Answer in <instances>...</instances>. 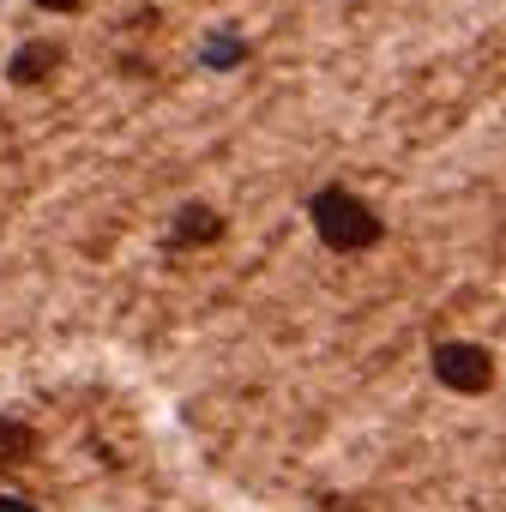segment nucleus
Returning <instances> with one entry per match:
<instances>
[{
    "label": "nucleus",
    "mask_w": 506,
    "mask_h": 512,
    "mask_svg": "<svg viewBox=\"0 0 506 512\" xmlns=\"http://www.w3.org/2000/svg\"><path fill=\"white\" fill-rule=\"evenodd\" d=\"M308 217H314L320 241H326V247H338V253H368V247L386 235L380 211H374L362 193H350V187H326V193H314Z\"/></svg>",
    "instance_id": "obj_1"
},
{
    "label": "nucleus",
    "mask_w": 506,
    "mask_h": 512,
    "mask_svg": "<svg viewBox=\"0 0 506 512\" xmlns=\"http://www.w3.org/2000/svg\"><path fill=\"white\" fill-rule=\"evenodd\" d=\"M434 380H440L446 392H458V398H476V392L494 386V356H488L482 344L446 338V344H434Z\"/></svg>",
    "instance_id": "obj_2"
},
{
    "label": "nucleus",
    "mask_w": 506,
    "mask_h": 512,
    "mask_svg": "<svg viewBox=\"0 0 506 512\" xmlns=\"http://www.w3.org/2000/svg\"><path fill=\"white\" fill-rule=\"evenodd\" d=\"M55 67H61V43H25V49L13 55V67H7V79H13V85H43Z\"/></svg>",
    "instance_id": "obj_3"
},
{
    "label": "nucleus",
    "mask_w": 506,
    "mask_h": 512,
    "mask_svg": "<svg viewBox=\"0 0 506 512\" xmlns=\"http://www.w3.org/2000/svg\"><path fill=\"white\" fill-rule=\"evenodd\" d=\"M37 458V434L25 428V422H7L0 416V470H19V464H31Z\"/></svg>",
    "instance_id": "obj_4"
},
{
    "label": "nucleus",
    "mask_w": 506,
    "mask_h": 512,
    "mask_svg": "<svg viewBox=\"0 0 506 512\" xmlns=\"http://www.w3.org/2000/svg\"><path fill=\"white\" fill-rule=\"evenodd\" d=\"M217 235H223V217L205 211V205H187L181 223H175V241H217Z\"/></svg>",
    "instance_id": "obj_5"
},
{
    "label": "nucleus",
    "mask_w": 506,
    "mask_h": 512,
    "mask_svg": "<svg viewBox=\"0 0 506 512\" xmlns=\"http://www.w3.org/2000/svg\"><path fill=\"white\" fill-rule=\"evenodd\" d=\"M0 512H37V506H31L25 494H0Z\"/></svg>",
    "instance_id": "obj_6"
},
{
    "label": "nucleus",
    "mask_w": 506,
    "mask_h": 512,
    "mask_svg": "<svg viewBox=\"0 0 506 512\" xmlns=\"http://www.w3.org/2000/svg\"><path fill=\"white\" fill-rule=\"evenodd\" d=\"M37 7H55V13H79V0H37Z\"/></svg>",
    "instance_id": "obj_7"
}]
</instances>
